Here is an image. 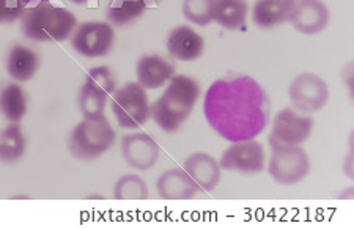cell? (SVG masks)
<instances>
[{"label": "cell", "instance_id": "1", "mask_svg": "<svg viewBox=\"0 0 354 228\" xmlns=\"http://www.w3.org/2000/svg\"><path fill=\"white\" fill-rule=\"evenodd\" d=\"M203 112L209 126L222 139L241 142L263 133L270 122L271 102L255 79L239 74L209 85Z\"/></svg>", "mask_w": 354, "mask_h": 228}, {"label": "cell", "instance_id": "2", "mask_svg": "<svg viewBox=\"0 0 354 228\" xmlns=\"http://www.w3.org/2000/svg\"><path fill=\"white\" fill-rule=\"evenodd\" d=\"M200 98V84L187 74H175L164 93L150 106V117L164 133L183 128Z\"/></svg>", "mask_w": 354, "mask_h": 228}, {"label": "cell", "instance_id": "3", "mask_svg": "<svg viewBox=\"0 0 354 228\" xmlns=\"http://www.w3.org/2000/svg\"><path fill=\"white\" fill-rule=\"evenodd\" d=\"M77 27V19L71 10L41 2L27 7L21 16V30L37 43H62L70 39Z\"/></svg>", "mask_w": 354, "mask_h": 228}, {"label": "cell", "instance_id": "4", "mask_svg": "<svg viewBox=\"0 0 354 228\" xmlns=\"http://www.w3.org/2000/svg\"><path fill=\"white\" fill-rule=\"evenodd\" d=\"M115 129L106 115L96 120L84 118L68 137V150L81 161H93L106 155L115 145Z\"/></svg>", "mask_w": 354, "mask_h": 228}, {"label": "cell", "instance_id": "5", "mask_svg": "<svg viewBox=\"0 0 354 228\" xmlns=\"http://www.w3.org/2000/svg\"><path fill=\"white\" fill-rule=\"evenodd\" d=\"M112 113L120 128L136 129L150 120V101L139 82H128L112 95Z\"/></svg>", "mask_w": 354, "mask_h": 228}, {"label": "cell", "instance_id": "6", "mask_svg": "<svg viewBox=\"0 0 354 228\" xmlns=\"http://www.w3.org/2000/svg\"><path fill=\"white\" fill-rule=\"evenodd\" d=\"M117 90L113 73L107 66L91 68L79 93V109L84 118L96 120L104 115L107 101Z\"/></svg>", "mask_w": 354, "mask_h": 228}, {"label": "cell", "instance_id": "7", "mask_svg": "<svg viewBox=\"0 0 354 228\" xmlns=\"http://www.w3.org/2000/svg\"><path fill=\"white\" fill-rule=\"evenodd\" d=\"M268 173L277 184L291 186L304 181L310 172V159L302 145L272 146Z\"/></svg>", "mask_w": 354, "mask_h": 228}, {"label": "cell", "instance_id": "8", "mask_svg": "<svg viewBox=\"0 0 354 228\" xmlns=\"http://www.w3.org/2000/svg\"><path fill=\"white\" fill-rule=\"evenodd\" d=\"M71 46L79 55L88 59L106 57L115 44V30L109 22L87 21L76 27L71 35Z\"/></svg>", "mask_w": 354, "mask_h": 228}, {"label": "cell", "instance_id": "9", "mask_svg": "<svg viewBox=\"0 0 354 228\" xmlns=\"http://www.w3.org/2000/svg\"><path fill=\"white\" fill-rule=\"evenodd\" d=\"M219 165L227 172H238L244 175L261 173L266 169L265 148L260 142L254 139L232 142V145L222 153Z\"/></svg>", "mask_w": 354, "mask_h": 228}, {"label": "cell", "instance_id": "10", "mask_svg": "<svg viewBox=\"0 0 354 228\" xmlns=\"http://www.w3.org/2000/svg\"><path fill=\"white\" fill-rule=\"evenodd\" d=\"M313 118L295 109H283L274 118L270 134V145L272 146H295L302 145L309 139L313 131Z\"/></svg>", "mask_w": 354, "mask_h": 228}, {"label": "cell", "instance_id": "11", "mask_svg": "<svg viewBox=\"0 0 354 228\" xmlns=\"http://www.w3.org/2000/svg\"><path fill=\"white\" fill-rule=\"evenodd\" d=\"M288 96L296 111L313 113L326 106L329 99V87L317 74L304 73L296 76L290 84Z\"/></svg>", "mask_w": 354, "mask_h": 228}, {"label": "cell", "instance_id": "12", "mask_svg": "<svg viewBox=\"0 0 354 228\" xmlns=\"http://www.w3.org/2000/svg\"><path fill=\"white\" fill-rule=\"evenodd\" d=\"M122 156L131 169L147 172L158 164L161 146L155 137L147 133L128 134L122 139Z\"/></svg>", "mask_w": 354, "mask_h": 228}, {"label": "cell", "instance_id": "13", "mask_svg": "<svg viewBox=\"0 0 354 228\" xmlns=\"http://www.w3.org/2000/svg\"><path fill=\"white\" fill-rule=\"evenodd\" d=\"M329 8L323 0H296L288 16L296 30L302 35H317L329 24Z\"/></svg>", "mask_w": 354, "mask_h": 228}, {"label": "cell", "instance_id": "14", "mask_svg": "<svg viewBox=\"0 0 354 228\" xmlns=\"http://www.w3.org/2000/svg\"><path fill=\"white\" fill-rule=\"evenodd\" d=\"M176 66L162 55H142L137 60V82L145 90H158L175 76Z\"/></svg>", "mask_w": 354, "mask_h": 228}, {"label": "cell", "instance_id": "15", "mask_svg": "<svg viewBox=\"0 0 354 228\" xmlns=\"http://www.w3.org/2000/svg\"><path fill=\"white\" fill-rule=\"evenodd\" d=\"M158 193L162 200L180 202L192 200L198 192H202L198 184L194 181L183 167L170 169L158 178Z\"/></svg>", "mask_w": 354, "mask_h": 228}, {"label": "cell", "instance_id": "16", "mask_svg": "<svg viewBox=\"0 0 354 228\" xmlns=\"http://www.w3.org/2000/svg\"><path fill=\"white\" fill-rule=\"evenodd\" d=\"M167 50L175 60H198L203 55L205 39L189 26H178L167 35Z\"/></svg>", "mask_w": 354, "mask_h": 228}, {"label": "cell", "instance_id": "17", "mask_svg": "<svg viewBox=\"0 0 354 228\" xmlns=\"http://www.w3.org/2000/svg\"><path fill=\"white\" fill-rule=\"evenodd\" d=\"M183 169L197 182L203 192L214 191L221 181V165L208 153H194V155L185 159Z\"/></svg>", "mask_w": 354, "mask_h": 228}, {"label": "cell", "instance_id": "18", "mask_svg": "<svg viewBox=\"0 0 354 228\" xmlns=\"http://www.w3.org/2000/svg\"><path fill=\"white\" fill-rule=\"evenodd\" d=\"M8 76L16 82H27L39 70V55L24 44H15L5 59Z\"/></svg>", "mask_w": 354, "mask_h": 228}, {"label": "cell", "instance_id": "19", "mask_svg": "<svg viewBox=\"0 0 354 228\" xmlns=\"http://www.w3.org/2000/svg\"><path fill=\"white\" fill-rule=\"evenodd\" d=\"M296 0H257L252 8V21L257 27L271 30L288 21Z\"/></svg>", "mask_w": 354, "mask_h": 228}, {"label": "cell", "instance_id": "20", "mask_svg": "<svg viewBox=\"0 0 354 228\" xmlns=\"http://www.w3.org/2000/svg\"><path fill=\"white\" fill-rule=\"evenodd\" d=\"M27 151V139L19 123H10L0 129V162L18 164Z\"/></svg>", "mask_w": 354, "mask_h": 228}, {"label": "cell", "instance_id": "21", "mask_svg": "<svg viewBox=\"0 0 354 228\" xmlns=\"http://www.w3.org/2000/svg\"><path fill=\"white\" fill-rule=\"evenodd\" d=\"M249 5L245 0H214L213 21L227 30H245Z\"/></svg>", "mask_w": 354, "mask_h": 228}, {"label": "cell", "instance_id": "22", "mask_svg": "<svg viewBox=\"0 0 354 228\" xmlns=\"http://www.w3.org/2000/svg\"><path fill=\"white\" fill-rule=\"evenodd\" d=\"M0 113L10 123H19L27 113V93L18 82L0 87Z\"/></svg>", "mask_w": 354, "mask_h": 228}, {"label": "cell", "instance_id": "23", "mask_svg": "<svg viewBox=\"0 0 354 228\" xmlns=\"http://www.w3.org/2000/svg\"><path fill=\"white\" fill-rule=\"evenodd\" d=\"M147 8L145 0H111L106 8V16L109 24L127 27L142 18Z\"/></svg>", "mask_w": 354, "mask_h": 228}, {"label": "cell", "instance_id": "24", "mask_svg": "<svg viewBox=\"0 0 354 228\" xmlns=\"http://www.w3.org/2000/svg\"><path fill=\"white\" fill-rule=\"evenodd\" d=\"M148 196L150 193H148L147 182L139 175L127 173L120 176L115 184H113V198L120 202H140L147 200Z\"/></svg>", "mask_w": 354, "mask_h": 228}, {"label": "cell", "instance_id": "25", "mask_svg": "<svg viewBox=\"0 0 354 228\" xmlns=\"http://www.w3.org/2000/svg\"><path fill=\"white\" fill-rule=\"evenodd\" d=\"M214 0H185L183 16L192 24L207 27L213 21Z\"/></svg>", "mask_w": 354, "mask_h": 228}, {"label": "cell", "instance_id": "26", "mask_svg": "<svg viewBox=\"0 0 354 228\" xmlns=\"http://www.w3.org/2000/svg\"><path fill=\"white\" fill-rule=\"evenodd\" d=\"M24 10L26 5L19 0H0V24H8L19 19Z\"/></svg>", "mask_w": 354, "mask_h": 228}, {"label": "cell", "instance_id": "27", "mask_svg": "<svg viewBox=\"0 0 354 228\" xmlns=\"http://www.w3.org/2000/svg\"><path fill=\"white\" fill-rule=\"evenodd\" d=\"M74 5H85V7H95L98 5V0H70Z\"/></svg>", "mask_w": 354, "mask_h": 228}, {"label": "cell", "instance_id": "28", "mask_svg": "<svg viewBox=\"0 0 354 228\" xmlns=\"http://www.w3.org/2000/svg\"><path fill=\"white\" fill-rule=\"evenodd\" d=\"M19 2L24 3L26 8H27V7H33V5H38L41 2H49V0H19Z\"/></svg>", "mask_w": 354, "mask_h": 228}, {"label": "cell", "instance_id": "29", "mask_svg": "<svg viewBox=\"0 0 354 228\" xmlns=\"http://www.w3.org/2000/svg\"><path fill=\"white\" fill-rule=\"evenodd\" d=\"M145 2H147V7L150 8V7H158V5L161 3L162 0H145Z\"/></svg>", "mask_w": 354, "mask_h": 228}]
</instances>
